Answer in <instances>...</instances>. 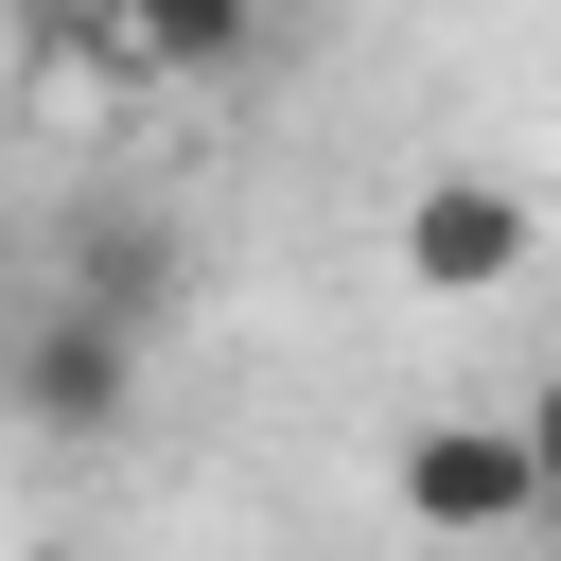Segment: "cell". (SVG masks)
Returning a JSON list of instances; mask_svg holds the SVG:
<instances>
[{"mask_svg": "<svg viewBox=\"0 0 561 561\" xmlns=\"http://www.w3.org/2000/svg\"><path fill=\"white\" fill-rule=\"evenodd\" d=\"M140 333H105V316H70V298H35L18 316V351H0V421L18 438H53V456H105L123 421H140Z\"/></svg>", "mask_w": 561, "mask_h": 561, "instance_id": "6da1fadb", "label": "cell"}, {"mask_svg": "<svg viewBox=\"0 0 561 561\" xmlns=\"http://www.w3.org/2000/svg\"><path fill=\"white\" fill-rule=\"evenodd\" d=\"M386 245H403V280H421V298H508V280L543 263V210H526L508 175H473V158H456V175H421V193H403V228H386Z\"/></svg>", "mask_w": 561, "mask_h": 561, "instance_id": "7a4b0ae2", "label": "cell"}, {"mask_svg": "<svg viewBox=\"0 0 561 561\" xmlns=\"http://www.w3.org/2000/svg\"><path fill=\"white\" fill-rule=\"evenodd\" d=\"M175 263H193V245H175V210H140V193H88V210L35 245V280H53L70 316L140 333V351H158V316H175Z\"/></svg>", "mask_w": 561, "mask_h": 561, "instance_id": "3957f363", "label": "cell"}, {"mask_svg": "<svg viewBox=\"0 0 561 561\" xmlns=\"http://www.w3.org/2000/svg\"><path fill=\"white\" fill-rule=\"evenodd\" d=\"M386 491H403V526H438V543H508V526H526V438L473 421V403H438V421H403Z\"/></svg>", "mask_w": 561, "mask_h": 561, "instance_id": "277c9868", "label": "cell"}, {"mask_svg": "<svg viewBox=\"0 0 561 561\" xmlns=\"http://www.w3.org/2000/svg\"><path fill=\"white\" fill-rule=\"evenodd\" d=\"M105 53H123V70H245V53H263V35H245V18H228V0H175V18H123V35H105Z\"/></svg>", "mask_w": 561, "mask_h": 561, "instance_id": "5b68a950", "label": "cell"}, {"mask_svg": "<svg viewBox=\"0 0 561 561\" xmlns=\"http://www.w3.org/2000/svg\"><path fill=\"white\" fill-rule=\"evenodd\" d=\"M508 438H526V526H561V368L508 403Z\"/></svg>", "mask_w": 561, "mask_h": 561, "instance_id": "8992f818", "label": "cell"}, {"mask_svg": "<svg viewBox=\"0 0 561 561\" xmlns=\"http://www.w3.org/2000/svg\"><path fill=\"white\" fill-rule=\"evenodd\" d=\"M35 298H53V280H35V245L0 228V351H18V316H35Z\"/></svg>", "mask_w": 561, "mask_h": 561, "instance_id": "52a82bcc", "label": "cell"}, {"mask_svg": "<svg viewBox=\"0 0 561 561\" xmlns=\"http://www.w3.org/2000/svg\"><path fill=\"white\" fill-rule=\"evenodd\" d=\"M35 561H70V543H35Z\"/></svg>", "mask_w": 561, "mask_h": 561, "instance_id": "ba28073f", "label": "cell"}]
</instances>
